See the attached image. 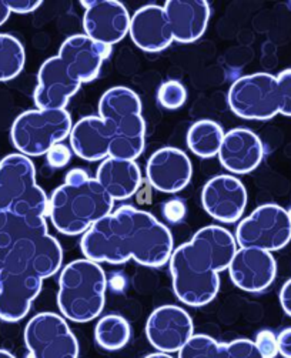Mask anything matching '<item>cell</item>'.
Masks as SVG:
<instances>
[{
	"label": "cell",
	"instance_id": "obj_1",
	"mask_svg": "<svg viewBox=\"0 0 291 358\" xmlns=\"http://www.w3.org/2000/svg\"><path fill=\"white\" fill-rule=\"evenodd\" d=\"M85 259L97 264L162 267L173 255V236L153 214L133 206H123L97 222L80 241Z\"/></svg>",
	"mask_w": 291,
	"mask_h": 358
},
{
	"label": "cell",
	"instance_id": "obj_2",
	"mask_svg": "<svg viewBox=\"0 0 291 358\" xmlns=\"http://www.w3.org/2000/svg\"><path fill=\"white\" fill-rule=\"evenodd\" d=\"M237 252L236 237L220 226H206L190 241L173 250L170 274L176 297L186 306L203 307L220 290V274Z\"/></svg>",
	"mask_w": 291,
	"mask_h": 358
},
{
	"label": "cell",
	"instance_id": "obj_3",
	"mask_svg": "<svg viewBox=\"0 0 291 358\" xmlns=\"http://www.w3.org/2000/svg\"><path fill=\"white\" fill-rule=\"evenodd\" d=\"M115 201L96 178L80 186H59L49 199V219L66 236L87 233L97 222L113 213Z\"/></svg>",
	"mask_w": 291,
	"mask_h": 358
},
{
	"label": "cell",
	"instance_id": "obj_4",
	"mask_svg": "<svg viewBox=\"0 0 291 358\" xmlns=\"http://www.w3.org/2000/svg\"><path fill=\"white\" fill-rule=\"evenodd\" d=\"M107 278L100 264L80 259L70 262L60 274L57 306L62 315L75 323H89L100 315L106 303Z\"/></svg>",
	"mask_w": 291,
	"mask_h": 358
},
{
	"label": "cell",
	"instance_id": "obj_5",
	"mask_svg": "<svg viewBox=\"0 0 291 358\" xmlns=\"http://www.w3.org/2000/svg\"><path fill=\"white\" fill-rule=\"evenodd\" d=\"M99 115L111 119L116 129L108 157L132 162L139 159L146 148V122L139 94L125 86L106 90L99 100Z\"/></svg>",
	"mask_w": 291,
	"mask_h": 358
},
{
	"label": "cell",
	"instance_id": "obj_6",
	"mask_svg": "<svg viewBox=\"0 0 291 358\" xmlns=\"http://www.w3.org/2000/svg\"><path fill=\"white\" fill-rule=\"evenodd\" d=\"M70 113L63 110H26L16 117L10 129L15 149L26 157H39L70 136Z\"/></svg>",
	"mask_w": 291,
	"mask_h": 358
},
{
	"label": "cell",
	"instance_id": "obj_7",
	"mask_svg": "<svg viewBox=\"0 0 291 358\" xmlns=\"http://www.w3.org/2000/svg\"><path fill=\"white\" fill-rule=\"evenodd\" d=\"M234 237L241 248L278 252L291 241L290 213L274 203L262 204L239 223Z\"/></svg>",
	"mask_w": 291,
	"mask_h": 358
},
{
	"label": "cell",
	"instance_id": "obj_8",
	"mask_svg": "<svg viewBox=\"0 0 291 358\" xmlns=\"http://www.w3.org/2000/svg\"><path fill=\"white\" fill-rule=\"evenodd\" d=\"M233 113L246 120H270L280 115L277 78L253 73L239 78L227 94Z\"/></svg>",
	"mask_w": 291,
	"mask_h": 358
},
{
	"label": "cell",
	"instance_id": "obj_9",
	"mask_svg": "<svg viewBox=\"0 0 291 358\" xmlns=\"http://www.w3.org/2000/svg\"><path fill=\"white\" fill-rule=\"evenodd\" d=\"M30 358H78L79 343L66 318L55 313L36 314L24 329Z\"/></svg>",
	"mask_w": 291,
	"mask_h": 358
},
{
	"label": "cell",
	"instance_id": "obj_10",
	"mask_svg": "<svg viewBox=\"0 0 291 358\" xmlns=\"http://www.w3.org/2000/svg\"><path fill=\"white\" fill-rule=\"evenodd\" d=\"M83 27L87 38L104 46L122 42L130 29L132 16L118 0H83Z\"/></svg>",
	"mask_w": 291,
	"mask_h": 358
},
{
	"label": "cell",
	"instance_id": "obj_11",
	"mask_svg": "<svg viewBox=\"0 0 291 358\" xmlns=\"http://www.w3.org/2000/svg\"><path fill=\"white\" fill-rule=\"evenodd\" d=\"M194 336L190 314L178 306H162L156 308L146 323V337L160 352H178Z\"/></svg>",
	"mask_w": 291,
	"mask_h": 358
},
{
	"label": "cell",
	"instance_id": "obj_12",
	"mask_svg": "<svg viewBox=\"0 0 291 358\" xmlns=\"http://www.w3.org/2000/svg\"><path fill=\"white\" fill-rule=\"evenodd\" d=\"M201 203L208 216L220 223H236L248 203L244 185L232 174H218L204 185Z\"/></svg>",
	"mask_w": 291,
	"mask_h": 358
},
{
	"label": "cell",
	"instance_id": "obj_13",
	"mask_svg": "<svg viewBox=\"0 0 291 358\" xmlns=\"http://www.w3.org/2000/svg\"><path fill=\"white\" fill-rule=\"evenodd\" d=\"M83 83L73 76L59 56L49 57L39 69L33 100L41 110H63Z\"/></svg>",
	"mask_w": 291,
	"mask_h": 358
},
{
	"label": "cell",
	"instance_id": "obj_14",
	"mask_svg": "<svg viewBox=\"0 0 291 358\" xmlns=\"http://www.w3.org/2000/svg\"><path fill=\"white\" fill-rule=\"evenodd\" d=\"M236 287L247 293L269 289L277 275V264L271 253L260 248H239L229 267Z\"/></svg>",
	"mask_w": 291,
	"mask_h": 358
},
{
	"label": "cell",
	"instance_id": "obj_15",
	"mask_svg": "<svg viewBox=\"0 0 291 358\" xmlns=\"http://www.w3.org/2000/svg\"><path fill=\"white\" fill-rule=\"evenodd\" d=\"M149 183L162 193H178L189 186L193 177L190 157L177 148H162L146 166Z\"/></svg>",
	"mask_w": 291,
	"mask_h": 358
},
{
	"label": "cell",
	"instance_id": "obj_16",
	"mask_svg": "<svg viewBox=\"0 0 291 358\" xmlns=\"http://www.w3.org/2000/svg\"><path fill=\"white\" fill-rule=\"evenodd\" d=\"M42 287L43 278L36 274L0 271V320L6 323L23 320Z\"/></svg>",
	"mask_w": 291,
	"mask_h": 358
},
{
	"label": "cell",
	"instance_id": "obj_17",
	"mask_svg": "<svg viewBox=\"0 0 291 358\" xmlns=\"http://www.w3.org/2000/svg\"><path fill=\"white\" fill-rule=\"evenodd\" d=\"M111 52V46L97 43L86 34H73L62 43L57 56L73 76L82 83H89L97 79L103 62Z\"/></svg>",
	"mask_w": 291,
	"mask_h": 358
},
{
	"label": "cell",
	"instance_id": "obj_18",
	"mask_svg": "<svg viewBox=\"0 0 291 358\" xmlns=\"http://www.w3.org/2000/svg\"><path fill=\"white\" fill-rule=\"evenodd\" d=\"M116 129L111 119L101 116H86L70 131L73 153L86 162H103L108 157V149L115 138Z\"/></svg>",
	"mask_w": 291,
	"mask_h": 358
},
{
	"label": "cell",
	"instance_id": "obj_19",
	"mask_svg": "<svg viewBox=\"0 0 291 358\" xmlns=\"http://www.w3.org/2000/svg\"><path fill=\"white\" fill-rule=\"evenodd\" d=\"M218 160L234 174H247L256 170L264 157L262 138L246 127L232 129L225 134Z\"/></svg>",
	"mask_w": 291,
	"mask_h": 358
},
{
	"label": "cell",
	"instance_id": "obj_20",
	"mask_svg": "<svg viewBox=\"0 0 291 358\" xmlns=\"http://www.w3.org/2000/svg\"><path fill=\"white\" fill-rule=\"evenodd\" d=\"M38 186L36 169L29 157L20 153L3 157L0 160V213L10 211Z\"/></svg>",
	"mask_w": 291,
	"mask_h": 358
},
{
	"label": "cell",
	"instance_id": "obj_21",
	"mask_svg": "<svg viewBox=\"0 0 291 358\" xmlns=\"http://www.w3.org/2000/svg\"><path fill=\"white\" fill-rule=\"evenodd\" d=\"M129 34L133 43L149 53H157L173 43V33L163 6L146 5L134 12Z\"/></svg>",
	"mask_w": 291,
	"mask_h": 358
},
{
	"label": "cell",
	"instance_id": "obj_22",
	"mask_svg": "<svg viewBox=\"0 0 291 358\" xmlns=\"http://www.w3.org/2000/svg\"><path fill=\"white\" fill-rule=\"evenodd\" d=\"M173 39L180 43H193L204 34L211 9L206 0H169L163 6Z\"/></svg>",
	"mask_w": 291,
	"mask_h": 358
},
{
	"label": "cell",
	"instance_id": "obj_23",
	"mask_svg": "<svg viewBox=\"0 0 291 358\" xmlns=\"http://www.w3.org/2000/svg\"><path fill=\"white\" fill-rule=\"evenodd\" d=\"M96 180L113 201L126 200L140 189L141 171L136 162L107 157L97 169Z\"/></svg>",
	"mask_w": 291,
	"mask_h": 358
},
{
	"label": "cell",
	"instance_id": "obj_24",
	"mask_svg": "<svg viewBox=\"0 0 291 358\" xmlns=\"http://www.w3.org/2000/svg\"><path fill=\"white\" fill-rule=\"evenodd\" d=\"M48 233L46 219L23 217L10 211L0 213V270L12 248L23 238Z\"/></svg>",
	"mask_w": 291,
	"mask_h": 358
},
{
	"label": "cell",
	"instance_id": "obj_25",
	"mask_svg": "<svg viewBox=\"0 0 291 358\" xmlns=\"http://www.w3.org/2000/svg\"><path fill=\"white\" fill-rule=\"evenodd\" d=\"M223 127L213 120H199L187 131L189 149L201 159L218 155L225 138Z\"/></svg>",
	"mask_w": 291,
	"mask_h": 358
},
{
	"label": "cell",
	"instance_id": "obj_26",
	"mask_svg": "<svg viewBox=\"0 0 291 358\" xmlns=\"http://www.w3.org/2000/svg\"><path fill=\"white\" fill-rule=\"evenodd\" d=\"M130 334V326L126 318L118 314L101 317L94 329L96 343L107 351L123 348L129 343Z\"/></svg>",
	"mask_w": 291,
	"mask_h": 358
},
{
	"label": "cell",
	"instance_id": "obj_27",
	"mask_svg": "<svg viewBox=\"0 0 291 358\" xmlns=\"http://www.w3.org/2000/svg\"><path fill=\"white\" fill-rule=\"evenodd\" d=\"M26 52L22 42L8 33H0V82L16 79L24 67Z\"/></svg>",
	"mask_w": 291,
	"mask_h": 358
},
{
	"label": "cell",
	"instance_id": "obj_28",
	"mask_svg": "<svg viewBox=\"0 0 291 358\" xmlns=\"http://www.w3.org/2000/svg\"><path fill=\"white\" fill-rule=\"evenodd\" d=\"M222 344L213 337L194 334L178 351V358H218Z\"/></svg>",
	"mask_w": 291,
	"mask_h": 358
},
{
	"label": "cell",
	"instance_id": "obj_29",
	"mask_svg": "<svg viewBox=\"0 0 291 358\" xmlns=\"http://www.w3.org/2000/svg\"><path fill=\"white\" fill-rule=\"evenodd\" d=\"M187 99L186 87L178 80L164 82L157 90L159 103L169 110H176L183 106Z\"/></svg>",
	"mask_w": 291,
	"mask_h": 358
},
{
	"label": "cell",
	"instance_id": "obj_30",
	"mask_svg": "<svg viewBox=\"0 0 291 358\" xmlns=\"http://www.w3.org/2000/svg\"><path fill=\"white\" fill-rule=\"evenodd\" d=\"M218 358H263L259 348L247 338H239L227 344H222Z\"/></svg>",
	"mask_w": 291,
	"mask_h": 358
},
{
	"label": "cell",
	"instance_id": "obj_31",
	"mask_svg": "<svg viewBox=\"0 0 291 358\" xmlns=\"http://www.w3.org/2000/svg\"><path fill=\"white\" fill-rule=\"evenodd\" d=\"M276 78L280 97V115L291 117V69L283 70Z\"/></svg>",
	"mask_w": 291,
	"mask_h": 358
},
{
	"label": "cell",
	"instance_id": "obj_32",
	"mask_svg": "<svg viewBox=\"0 0 291 358\" xmlns=\"http://www.w3.org/2000/svg\"><path fill=\"white\" fill-rule=\"evenodd\" d=\"M256 347L259 348L263 358H276L278 354V345H277V336L270 330H263L257 334L256 341H254Z\"/></svg>",
	"mask_w": 291,
	"mask_h": 358
},
{
	"label": "cell",
	"instance_id": "obj_33",
	"mask_svg": "<svg viewBox=\"0 0 291 358\" xmlns=\"http://www.w3.org/2000/svg\"><path fill=\"white\" fill-rule=\"evenodd\" d=\"M48 163L55 167V169H62L64 167L70 159H71V150L63 145V143H59V145H55L46 155Z\"/></svg>",
	"mask_w": 291,
	"mask_h": 358
},
{
	"label": "cell",
	"instance_id": "obj_34",
	"mask_svg": "<svg viewBox=\"0 0 291 358\" xmlns=\"http://www.w3.org/2000/svg\"><path fill=\"white\" fill-rule=\"evenodd\" d=\"M163 216L170 223H177L183 220L186 216V206L178 199H171L163 206Z\"/></svg>",
	"mask_w": 291,
	"mask_h": 358
},
{
	"label": "cell",
	"instance_id": "obj_35",
	"mask_svg": "<svg viewBox=\"0 0 291 358\" xmlns=\"http://www.w3.org/2000/svg\"><path fill=\"white\" fill-rule=\"evenodd\" d=\"M43 2L41 0H8L6 6L9 8L10 13H17V15H29L38 10Z\"/></svg>",
	"mask_w": 291,
	"mask_h": 358
},
{
	"label": "cell",
	"instance_id": "obj_36",
	"mask_svg": "<svg viewBox=\"0 0 291 358\" xmlns=\"http://www.w3.org/2000/svg\"><path fill=\"white\" fill-rule=\"evenodd\" d=\"M90 176L85 169H73L64 177V185L67 186H80L90 180Z\"/></svg>",
	"mask_w": 291,
	"mask_h": 358
},
{
	"label": "cell",
	"instance_id": "obj_37",
	"mask_svg": "<svg viewBox=\"0 0 291 358\" xmlns=\"http://www.w3.org/2000/svg\"><path fill=\"white\" fill-rule=\"evenodd\" d=\"M277 345L280 355L284 358H291V327L283 330L277 336Z\"/></svg>",
	"mask_w": 291,
	"mask_h": 358
},
{
	"label": "cell",
	"instance_id": "obj_38",
	"mask_svg": "<svg viewBox=\"0 0 291 358\" xmlns=\"http://www.w3.org/2000/svg\"><path fill=\"white\" fill-rule=\"evenodd\" d=\"M280 304L284 313L291 317V278L284 282L280 290Z\"/></svg>",
	"mask_w": 291,
	"mask_h": 358
},
{
	"label": "cell",
	"instance_id": "obj_39",
	"mask_svg": "<svg viewBox=\"0 0 291 358\" xmlns=\"http://www.w3.org/2000/svg\"><path fill=\"white\" fill-rule=\"evenodd\" d=\"M10 16V10L6 6V2H0V26L5 24Z\"/></svg>",
	"mask_w": 291,
	"mask_h": 358
},
{
	"label": "cell",
	"instance_id": "obj_40",
	"mask_svg": "<svg viewBox=\"0 0 291 358\" xmlns=\"http://www.w3.org/2000/svg\"><path fill=\"white\" fill-rule=\"evenodd\" d=\"M146 358H174V357H171L170 354H164V352H155V354L148 355Z\"/></svg>",
	"mask_w": 291,
	"mask_h": 358
},
{
	"label": "cell",
	"instance_id": "obj_41",
	"mask_svg": "<svg viewBox=\"0 0 291 358\" xmlns=\"http://www.w3.org/2000/svg\"><path fill=\"white\" fill-rule=\"evenodd\" d=\"M0 358H16V357L6 350H0Z\"/></svg>",
	"mask_w": 291,
	"mask_h": 358
}]
</instances>
